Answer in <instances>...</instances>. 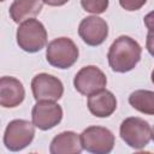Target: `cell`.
Wrapping results in <instances>:
<instances>
[{
  "mask_svg": "<svg viewBox=\"0 0 154 154\" xmlns=\"http://www.w3.org/2000/svg\"><path fill=\"white\" fill-rule=\"evenodd\" d=\"M107 84L106 75L94 65L82 67L73 78V85L76 90L85 96H89L99 90L105 89Z\"/></svg>",
  "mask_w": 154,
  "mask_h": 154,
  "instance_id": "52a82bcc",
  "label": "cell"
},
{
  "mask_svg": "<svg viewBox=\"0 0 154 154\" xmlns=\"http://www.w3.org/2000/svg\"><path fill=\"white\" fill-rule=\"evenodd\" d=\"M129 103L141 113L154 116V91L135 90L129 96Z\"/></svg>",
  "mask_w": 154,
  "mask_h": 154,
  "instance_id": "9a60e30c",
  "label": "cell"
},
{
  "mask_svg": "<svg viewBox=\"0 0 154 154\" xmlns=\"http://www.w3.org/2000/svg\"><path fill=\"white\" fill-rule=\"evenodd\" d=\"M1 1H5V0H1Z\"/></svg>",
  "mask_w": 154,
  "mask_h": 154,
  "instance_id": "603a6c76",
  "label": "cell"
},
{
  "mask_svg": "<svg viewBox=\"0 0 154 154\" xmlns=\"http://www.w3.org/2000/svg\"><path fill=\"white\" fill-rule=\"evenodd\" d=\"M146 48L148 51V53L154 57V30L148 31L147 34V41H146Z\"/></svg>",
  "mask_w": 154,
  "mask_h": 154,
  "instance_id": "ac0fdd59",
  "label": "cell"
},
{
  "mask_svg": "<svg viewBox=\"0 0 154 154\" xmlns=\"http://www.w3.org/2000/svg\"><path fill=\"white\" fill-rule=\"evenodd\" d=\"M35 136V125L24 119L10 122L5 129L4 144L11 152H19L28 147Z\"/></svg>",
  "mask_w": 154,
  "mask_h": 154,
  "instance_id": "5b68a950",
  "label": "cell"
},
{
  "mask_svg": "<svg viewBox=\"0 0 154 154\" xmlns=\"http://www.w3.org/2000/svg\"><path fill=\"white\" fill-rule=\"evenodd\" d=\"M16 38L19 48L28 53H36L46 46L47 31L40 20L29 18L18 26Z\"/></svg>",
  "mask_w": 154,
  "mask_h": 154,
  "instance_id": "7a4b0ae2",
  "label": "cell"
},
{
  "mask_svg": "<svg viewBox=\"0 0 154 154\" xmlns=\"http://www.w3.org/2000/svg\"><path fill=\"white\" fill-rule=\"evenodd\" d=\"M122 140L134 149L144 148L152 138V129L148 122L138 117L124 119L119 128Z\"/></svg>",
  "mask_w": 154,
  "mask_h": 154,
  "instance_id": "277c9868",
  "label": "cell"
},
{
  "mask_svg": "<svg viewBox=\"0 0 154 154\" xmlns=\"http://www.w3.org/2000/svg\"><path fill=\"white\" fill-rule=\"evenodd\" d=\"M142 48L137 41L130 36H119L108 49L107 59L114 72L124 73L131 71L141 59Z\"/></svg>",
  "mask_w": 154,
  "mask_h": 154,
  "instance_id": "6da1fadb",
  "label": "cell"
},
{
  "mask_svg": "<svg viewBox=\"0 0 154 154\" xmlns=\"http://www.w3.org/2000/svg\"><path fill=\"white\" fill-rule=\"evenodd\" d=\"M78 48L69 37H58L51 41L46 49L47 61L58 69H69L78 59Z\"/></svg>",
  "mask_w": 154,
  "mask_h": 154,
  "instance_id": "3957f363",
  "label": "cell"
},
{
  "mask_svg": "<svg viewBox=\"0 0 154 154\" xmlns=\"http://www.w3.org/2000/svg\"><path fill=\"white\" fill-rule=\"evenodd\" d=\"M81 5L84 11L94 14H100L107 10L108 0H81Z\"/></svg>",
  "mask_w": 154,
  "mask_h": 154,
  "instance_id": "2e32d148",
  "label": "cell"
},
{
  "mask_svg": "<svg viewBox=\"0 0 154 154\" xmlns=\"http://www.w3.org/2000/svg\"><path fill=\"white\" fill-rule=\"evenodd\" d=\"M25 96L22 82L14 77L4 76L0 79V105L5 108L19 106Z\"/></svg>",
  "mask_w": 154,
  "mask_h": 154,
  "instance_id": "8fae6325",
  "label": "cell"
},
{
  "mask_svg": "<svg viewBox=\"0 0 154 154\" xmlns=\"http://www.w3.org/2000/svg\"><path fill=\"white\" fill-rule=\"evenodd\" d=\"M42 1L47 5H49V6H63L69 0H42Z\"/></svg>",
  "mask_w": 154,
  "mask_h": 154,
  "instance_id": "ffe728a7",
  "label": "cell"
},
{
  "mask_svg": "<svg viewBox=\"0 0 154 154\" xmlns=\"http://www.w3.org/2000/svg\"><path fill=\"white\" fill-rule=\"evenodd\" d=\"M32 124L40 130H49L57 126L63 119V108L55 101L41 100L35 103L31 111Z\"/></svg>",
  "mask_w": 154,
  "mask_h": 154,
  "instance_id": "ba28073f",
  "label": "cell"
},
{
  "mask_svg": "<svg viewBox=\"0 0 154 154\" xmlns=\"http://www.w3.org/2000/svg\"><path fill=\"white\" fill-rule=\"evenodd\" d=\"M146 2L147 0H119V5L126 11H137Z\"/></svg>",
  "mask_w": 154,
  "mask_h": 154,
  "instance_id": "e0dca14e",
  "label": "cell"
},
{
  "mask_svg": "<svg viewBox=\"0 0 154 154\" xmlns=\"http://www.w3.org/2000/svg\"><path fill=\"white\" fill-rule=\"evenodd\" d=\"M42 0H14L10 6V16L14 23L37 16L42 10Z\"/></svg>",
  "mask_w": 154,
  "mask_h": 154,
  "instance_id": "5bb4252c",
  "label": "cell"
},
{
  "mask_svg": "<svg viewBox=\"0 0 154 154\" xmlns=\"http://www.w3.org/2000/svg\"><path fill=\"white\" fill-rule=\"evenodd\" d=\"M83 147L81 137L73 131H64L57 135L49 146L52 154H79Z\"/></svg>",
  "mask_w": 154,
  "mask_h": 154,
  "instance_id": "4fadbf2b",
  "label": "cell"
},
{
  "mask_svg": "<svg viewBox=\"0 0 154 154\" xmlns=\"http://www.w3.org/2000/svg\"><path fill=\"white\" fill-rule=\"evenodd\" d=\"M143 22H144V25L147 26L148 31L154 30V11L149 12L148 14H146L144 18H143Z\"/></svg>",
  "mask_w": 154,
  "mask_h": 154,
  "instance_id": "d6986e66",
  "label": "cell"
},
{
  "mask_svg": "<svg viewBox=\"0 0 154 154\" xmlns=\"http://www.w3.org/2000/svg\"><path fill=\"white\" fill-rule=\"evenodd\" d=\"M31 90L36 101H58L64 94V85L58 77L42 72L32 78Z\"/></svg>",
  "mask_w": 154,
  "mask_h": 154,
  "instance_id": "9c48e42d",
  "label": "cell"
},
{
  "mask_svg": "<svg viewBox=\"0 0 154 154\" xmlns=\"http://www.w3.org/2000/svg\"><path fill=\"white\" fill-rule=\"evenodd\" d=\"M152 140L154 141V126H153V129H152Z\"/></svg>",
  "mask_w": 154,
  "mask_h": 154,
  "instance_id": "7402d4cb",
  "label": "cell"
},
{
  "mask_svg": "<svg viewBox=\"0 0 154 154\" xmlns=\"http://www.w3.org/2000/svg\"><path fill=\"white\" fill-rule=\"evenodd\" d=\"M150 77H152V82L154 83V69H153V71H152V75H150Z\"/></svg>",
  "mask_w": 154,
  "mask_h": 154,
  "instance_id": "44dd1931",
  "label": "cell"
},
{
  "mask_svg": "<svg viewBox=\"0 0 154 154\" xmlns=\"http://www.w3.org/2000/svg\"><path fill=\"white\" fill-rule=\"evenodd\" d=\"M81 143L84 150L94 154H107L114 147V135L103 126H89L81 134Z\"/></svg>",
  "mask_w": 154,
  "mask_h": 154,
  "instance_id": "8992f818",
  "label": "cell"
},
{
  "mask_svg": "<svg viewBox=\"0 0 154 154\" xmlns=\"http://www.w3.org/2000/svg\"><path fill=\"white\" fill-rule=\"evenodd\" d=\"M88 108L93 116L107 118L116 111L117 99L109 90L102 89L88 96Z\"/></svg>",
  "mask_w": 154,
  "mask_h": 154,
  "instance_id": "7c38bea8",
  "label": "cell"
},
{
  "mask_svg": "<svg viewBox=\"0 0 154 154\" xmlns=\"http://www.w3.org/2000/svg\"><path fill=\"white\" fill-rule=\"evenodd\" d=\"M78 35L88 46H100L108 36V25L102 18L97 16H90L82 19L79 23Z\"/></svg>",
  "mask_w": 154,
  "mask_h": 154,
  "instance_id": "30bf717a",
  "label": "cell"
}]
</instances>
